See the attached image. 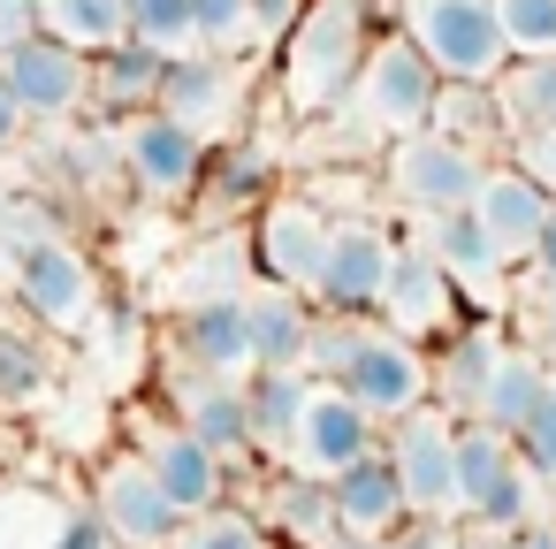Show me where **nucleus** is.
Instances as JSON below:
<instances>
[{
    "label": "nucleus",
    "mask_w": 556,
    "mask_h": 549,
    "mask_svg": "<svg viewBox=\"0 0 556 549\" xmlns=\"http://www.w3.org/2000/svg\"><path fill=\"white\" fill-rule=\"evenodd\" d=\"M260 526H267V541H275V549H328V541H336L328 481H313V473H282V481L267 488Z\"/></svg>",
    "instance_id": "a878e982"
},
{
    "label": "nucleus",
    "mask_w": 556,
    "mask_h": 549,
    "mask_svg": "<svg viewBox=\"0 0 556 549\" xmlns=\"http://www.w3.org/2000/svg\"><path fill=\"white\" fill-rule=\"evenodd\" d=\"M434 92H442V77L419 62V47H412L404 32H389V39L366 47V70H358V85H351V108H358L366 130H381V138H412V130H427Z\"/></svg>",
    "instance_id": "423d86ee"
},
{
    "label": "nucleus",
    "mask_w": 556,
    "mask_h": 549,
    "mask_svg": "<svg viewBox=\"0 0 556 549\" xmlns=\"http://www.w3.org/2000/svg\"><path fill=\"white\" fill-rule=\"evenodd\" d=\"M176 427L199 435L222 465H244V458H252V427H244V389H237V382L184 374V389H176Z\"/></svg>",
    "instance_id": "4be33fe9"
},
{
    "label": "nucleus",
    "mask_w": 556,
    "mask_h": 549,
    "mask_svg": "<svg viewBox=\"0 0 556 549\" xmlns=\"http://www.w3.org/2000/svg\"><path fill=\"white\" fill-rule=\"evenodd\" d=\"M0 77H9L16 108L31 123H70L77 108H92V54H77V47L47 39V32L0 54Z\"/></svg>",
    "instance_id": "ddd939ff"
},
{
    "label": "nucleus",
    "mask_w": 556,
    "mask_h": 549,
    "mask_svg": "<svg viewBox=\"0 0 556 549\" xmlns=\"http://www.w3.org/2000/svg\"><path fill=\"white\" fill-rule=\"evenodd\" d=\"M495 100H503L510 138H518V130H548V123H556V54H541V62H510V70L495 77Z\"/></svg>",
    "instance_id": "2f4dec72"
},
{
    "label": "nucleus",
    "mask_w": 556,
    "mask_h": 549,
    "mask_svg": "<svg viewBox=\"0 0 556 549\" xmlns=\"http://www.w3.org/2000/svg\"><path fill=\"white\" fill-rule=\"evenodd\" d=\"M427 130H442V138H457V146H472V153H488L495 138L510 146V123H503L495 85H442V92H434Z\"/></svg>",
    "instance_id": "c756f323"
},
{
    "label": "nucleus",
    "mask_w": 556,
    "mask_h": 549,
    "mask_svg": "<svg viewBox=\"0 0 556 549\" xmlns=\"http://www.w3.org/2000/svg\"><path fill=\"white\" fill-rule=\"evenodd\" d=\"M526 267H533V275H541V283L556 290V214H548V229L533 237V252H526Z\"/></svg>",
    "instance_id": "49530a36"
},
{
    "label": "nucleus",
    "mask_w": 556,
    "mask_h": 549,
    "mask_svg": "<svg viewBox=\"0 0 556 549\" xmlns=\"http://www.w3.org/2000/svg\"><path fill=\"white\" fill-rule=\"evenodd\" d=\"M381 450L404 481L412 519H457V420L442 404H419L396 427H381Z\"/></svg>",
    "instance_id": "1a4fd4ad"
},
{
    "label": "nucleus",
    "mask_w": 556,
    "mask_h": 549,
    "mask_svg": "<svg viewBox=\"0 0 556 549\" xmlns=\"http://www.w3.org/2000/svg\"><path fill=\"white\" fill-rule=\"evenodd\" d=\"M374 313H381V328H396L404 344H419V336H450V328H457V283H450L419 245H404Z\"/></svg>",
    "instance_id": "a211bd4d"
},
{
    "label": "nucleus",
    "mask_w": 556,
    "mask_h": 549,
    "mask_svg": "<svg viewBox=\"0 0 556 549\" xmlns=\"http://www.w3.org/2000/svg\"><path fill=\"white\" fill-rule=\"evenodd\" d=\"M548 214H556V199H548L526 169L488 161V176H480V191H472V222L495 237V252H503V260H526V252H533V237L548 229Z\"/></svg>",
    "instance_id": "6ab92c4d"
},
{
    "label": "nucleus",
    "mask_w": 556,
    "mask_h": 549,
    "mask_svg": "<svg viewBox=\"0 0 556 549\" xmlns=\"http://www.w3.org/2000/svg\"><path fill=\"white\" fill-rule=\"evenodd\" d=\"M510 450H518V465H526L533 481H548V488H556V374H548V389H541L533 420L510 435Z\"/></svg>",
    "instance_id": "e433bc0d"
},
{
    "label": "nucleus",
    "mask_w": 556,
    "mask_h": 549,
    "mask_svg": "<svg viewBox=\"0 0 556 549\" xmlns=\"http://www.w3.org/2000/svg\"><path fill=\"white\" fill-rule=\"evenodd\" d=\"M533 503H541V481L518 465V450L495 427L457 420V511L472 526H488V534H510V526L541 519Z\"/></svg>",
    "instance_id": "20e7f679"
},
{
    "label": "nucleus",
    "mask_w": 556,
    "mask_h": 549,
    "mask_svg": "<svg viewBox=\"0 0 556 549\" xmlns=\"http://www.w3.org/2000/svg\"><path fill=\"white\" fill-rule=\"evenodd\" d=\"M237 389H244L252 458H290V435H298V412L313 397V374H298V366H252Z\"/></svg>",
    "instance_id": "5701e85b"
},
{
    "label": "nucleus",
    "mask_w": 556,
    "mask_h": 549,
    "mask_svg": "<svg viewBox=\"0 0 556 549\" xmlns=\"http://www.w3.org/2000/svg\"><path fill=\"white\" fill-rule=\"evenodd\" d=\"M457 549H503V534H488V526L465 519V526H457Z\"/></svg>",
    "instance_id": "09e8293b"
},
{
    "label": "nucleus",
    "mask_w": 556,
    "mask_h": 549,
    "mask_svg": "<svg viewBox=\"0 0 556 549\" xmlns=\"http://www.w3.org/2000/svg\"><path fill=\"white\" fill-rule=\"evenodd\" d=\"M92 519L115 534V549H176V534L191 526V519L161 496V481L146 473L138 450H115V458L92 473Z\"/></svg>",
    "instance_id": "9b49d317"
},
{
    "label": "nucleus",
    "mask_w": 556,
    "mask_h": 549,
    "mask_svg": "<svg viewBox=\"0 0 556 549\" xmlns=\"http://www.w3.org/2000/svg\"><path fill=\"white\" fill-rule=\"evenodd\" d=\"M9 290H16V305H24L39 328H54V336H77V328L100 313V275H92V260H85L62 229H31V237L16 245Z\"/></svg>",
    "instance_id": "7ed1b4c3"
},
{
    "label": "nucleus",
    "mask_w": 556,
    "mask_h": 549,
    "mask_svg": "<svg viewBox=\"0 0 556 549\" xmlns=\"http://www.w3.org/2000/svg\"><path fill=\"white\" fill-rule=\"evenodd\" d=\"M191 47L237 62L252 47V0H191Z\"/></svg>",
    "instance_id": "473e14b6"
},
{
    "label": "nucleus",
    "mask_w": 556,
    "mask_h": 549,
    "mask_svg": "<svg viewBox=\"0 0 556 549\" xmlns=\"http://www.w3.org/2000/svg\"><path fill=\"white\" fill-rule=\"evenodd\" d=\"M503 351H510V344H503L495 321H457L450 336H434V351H427L434 404H442L450 420H472V404H480V389H488V374H495Z\"/></svg>",
    "instance_id": "aec40b11"
},
{
    "label": "nucleus",
    "mask_w": 556,
    "mask_h": 549,
    "mask_svg": "<svg viewBox=\"0 0 556 549\" xmlns=\"http://www.w3.org/2000/svg\"><path fill=\"white\" fill-rule=\"evenodd\" d=\"M237 100H244V70L229 62V54H199V47H184V54H168L161 62V115L168 123H191L199 138L214 130V123H229L237 115Z\"/></svg>",
    "instance_id": "f3484780"
},
{
    "label": "nucleus",
    "mask_w": 556,
    "mask_h": 549,
    "mask_svg": "<svg viewBox=\"0 0 556 549\" xmlns=\"http://www.w3.org/2000/svg\"><path fill=\"white\" fill-rule=\"evenodd\" d=\"M503 549H556V519H526V526H510Z\"/></svg>",
    "instance_id": "de8ad7c7"
},
{
    "label": "nucleus",
    "mask_w": 556,
    "mask_h": 549,
    "mask_svg": "<svg viewBox=\"0 0 556 549\" xmlns=\"http://www.w3.org/2000/svg\"><path fill=\"white\" fill-rule=\"evenodd\" d=\"M396 229L374 222V214H351L328 229V252H320V275H313V313H374L381 290H389V267H396Z\"/></svg>",
    "instance_id": "6e6552de"
},
{
    "label": "nucleus",
    "mask_w": 556,
    "mask_h": 549,
    "mask_svg": "<svg viewBox=\"0 0 556 549\" xmlns=\"http://www.w3.org/2000/svg\"><path fill=\"white\" fill-rule=\"evenodd\" d=\"M419 252H427V260H434V267L457 283V290H465V283L480 290V283H495V275L510 267V260L495 252V237L472 222V207H457V214H434V222H427V237H419Z\"/></svg>",
    "instance_id": "bb28decb"
},
{
    "label": "nucleus",
    "mask_w": 556,
    "mask_h": 549,
    "mask_svg": "<svg viewBox=\"0 0 556 549\" xmlns=\"http://www.w3.org/2000/svg\"><path fill=\"white\" fill-rule=\"evenodd\" d=\"M47 389V351L31 336H0V404H24Z\"/></svg>",
    "instance_id": "4c0bfd02"
},
{
    "label": "nucleus",
    "mask_w": 556,
    "mask_h": 549,
    "mask_svg": "<svg viewBox=\"0 0 556 549\" xmlns=\"http://www.w3.org/2000/svg\"><path fill=\"white\" fill-rule=\"evenodd\" d=\"M313 298L298 290H252L244 298V328H252V366H298L305 374V351H313Z\"/></svg>",
    "instance_id": "b1692460"
},
{
    "label": "nucleus",
    "mask_w": 556,
    "mask_h": 549,
    "mask_svg": "<svg viewBox=\"0 0 556 549\" xmlns=\"http://www.w3.org/2000/svg\"><path fill=\"white\" fill-rule=\"evenodd\" d=\"M115 153H123V184H138L146 199H191L199 184H206V161H214V146L191 130V123H168L161 108H146V115H130L123 130H115Z\"/></svg>",
    "instance_id": "9d476101"
},
{
    "label": "nucleus",
    "mask_w": 556,
    "mask_h": 549,
    "mask_svg": "<svg viewBox=\"0 0 556 549\" xmlns=\"http://www.w3.org/2000/svg\"><path fill=\"white\" fill-rule=\"evenodd\" d=\"M267 184H275L267 146H252V138H244V146H222V153L206 161V184H199V191H206V207H214V214H237V207H267V199H275Z\"/></svg>",
    "instance_id": "7c9ffc66"
},
{
    "label": "nucleus",
    "mask_w": 556,
    "mask_h": 549,
    "mask_svg": "<svg viewBox=\"0 0 556 549\" xmlns=\"http://www.w3.org/2000/svg\"><path fill=\"white\" fill-rule=\"evenodd\" d=\"M495 24H503L510 62H541V54H556V0H495Z\"/></svg>",
    "instance_id": "72a5a7b5"
},
{
    "label": "nucleus",
    "mask_w": 556,
    "mask_h": 549,
    "mask_svg": "<svg viewBox=\"0 0 556 549\" xmlns=\"http://www.w3.org/2000/svg\"><path fill=\"white\" fill-rule=\"evenodd\" d=\"M39 39V0H0V54Z\"/></svg>",
    "instance_id": "37998d69"
},
{
    "label": "nucleus",
    "mask_w": 556,
    "mask_h": 549,
    "mask_svg": "<svg viewBox=\"0 0 556 549\" xmlns=\"http://www.w3.org/2000/svg\"><path fill=\"white\" fill-rule=\"evenodd\" d=\"M328 229H336V214H320L305 191H275L260 207V222H252V267L267 275V290H298L305 298L313 275H320Z\"/></svg>",
    "instance_id": "f8f14e48"
},
{
    "label": "nucleus",
    "mask_w": 556,
    "mask_h": 549,
    "mask_svg": "<svg viewBox=\"0 0 556 549\" xmlns=\"http://www.w3.org/2000/svg\"><path fill=\"white\" fill-rule=\"evenodd\" d=\"M381 549H457V526L450 519H404Z\"/></svg>",
    "instance_id": "79ce46f5"
},
{
    "label": "nucleus",
    "mask_w": 556,
    "mask_h": 549,
    "mask_svg": "<svg viewBox=\"0 0 556 549\" xmlns=\"http://www.w3.org/2000/svg\"><path fill=\"white\" fill-rule=\"evenodd\" d=\"M138 458H146V473L161 481V496H168L184 519H206V511L229 503V465H222L199 435H184L176 420H168V427H146V435H138Z\"/></svg>",
    "instance_id": "dca6fc26"
},
{
    "label": "nucleus",
    "mask_w": 556,
    "mask_h": 549,
    "mask_svg": "<svg viewBox=\"0 0 556 549\" xmlns=\"http://www.w3.org/2000/svg\"><path fill=\"white\" fill-rule=\"evenodd\" d=\"M541 389H548V366H541V351H503L495 359V374H488V389H480V404H472V420L480 427H495L503 442L533 420V404H541Z\"/></svg>",
    "instance_id": "cd10ccee"
},
{
    "label": "nucleus",
    "mask_w": 556,
    "mask_h": 549,
    "mask_svg": "<svg viewBox=\"0 0 556 549\" xmlns=\"http://www.w3.org/2000/svg\"><path fill=\"white\" fill-rule=\"evenodd\" d=\"M533 351H541V366H556V290L533 305Z\"/></svg>",
    "instance_id": "a18cd8bd"
},
{
    "label": "nucleus",
    "mask_w": 556,
    "mask_h": 549,
    "mask_svg": "<svg viewBox=\"0 0 556 549\" xmlns=\"http://www.w3.org/2000/svg\"><path fill=\"white\" fill-rule=\"evenodd\" d=\"M47 549H115V534H108V526L92 519V503H85V511H70V519L47 534Z\"/></svg>",
    "instance_id": "a19ab883"
},
{
    "label": "nucleus",
    "mask_w": 556,
    "mask_h": 549,
    "mask_svg": "<svg viewBox=\"0 0 556 549\" xmlns=\"http://www.w3.org/2000/svg\"><path fill=\"white\" fill-rule=\"evenodd\" d=\"M328 549H381V541H358V534H336Z\"/></svg>",
    "instance_id": "8fccbe9b"
},
{
    "label": "nucleus",
    "mask_w": 556,
    "mask_h": 549,
    "mask_svg": "<svg viewBox=\"0 0 556 549\" xmlns=\"http://www.w3.org/2000/svg\"><path fill=\"white\" fill-rule=\"evenodd\" d=\"M374 450H381V420H366L336 382H313V397L298 412V435H290V465L313 473V481H336L343 465H358Z\"/></svg>",
    "instance_id": "4468645a"
},
{
    "label": "nucleus",
    "mask_w": 556,
    "mask_h": 549,
    "mask_svg": "<svg viewBox=\"0 0 556 549\" xmlns=\"http://www.w3.org/2000/svg\"><path fill=\"white\" fill-rule=\"evenodd\" d=\"M328 503H336V534H358V541H389V534L412 519V503H404V481H396L389 450H374V458L343 465V473L328 481Z\"/></svg>",
    "instance_id": "412c9836"
},
{
    "label": "nucleus",
    "mask_w": 556,
    "mask_h": 549,
    "mask_svg": "<svg viewBox=\"0 0 556 549\" xmlns=\"http://www.w3.org/2000/svg\"><path fill=\"white\" fill-rule=\"evenodd\" d=\"M161 62H168V54H153V47H138V39H115L108 54H92V108H100L108 123L146 115V108L161 100Z\"/></svg>",
    "instance_id": "393cba45"
},
{
    "label": "nucleus",
    "mask_w": 556,
    "mask_h": 549,
    "mask_svg": "<svg viewBox=\"0 0 556 549\" xmlns=\"http://www.w3.org/2000/svg\"><path fill=\"white\" fill-rule=\"evenodd\" d=\"M24 130H31V115L16 108V92H9V77H0V153H16V146H24Z\"/></svg>",
    "instance_id": "c03bdc74"
},
{
    "label": "nucleus",
    "mask_w": 556,
    "mask_h": 549,
    "mask_svg": "<svg viewBox=\"0 0 556 549\" xmlns=\"http://www.w3.org/2000/svg\"><path fill=\"white\" fill-rule=\"evenodd\" d=\"M366 9L374 0H313V9L298 16V32L282 39V100L298 115H328L351 100L358 70H366Z\"/></svg>",
    "instance_id": "f257e3e1"
},
{
    "label": "nucleus",
    "mask_w": 556,
    "mask_h": 549,
    "mask_svg": "<svg viewBox=\"0 0 556 549\" xmlns=\"http://www.w3.org/2000/svg\"><path fill=\"white\" fill-rule=\"evenodd\" d=\"M39 32L77 54H108L115 39H130V0H39Z\"/></svg>",
    "instance_id": "c85d7f7f"
},
{
    "label": "nucleus",
    "mask_w": 556,
    "mask_h": 549,
    "mask_svg": "<svg viewBox=\"0 0 556 549\" xmlns=\"http://www.w3.org/2000/svg\"><path fill=\"white\" fill-rule=\"evenodd\" d=\"M130 39L153 54H184L191 47V0H130Z\"/></svg>",
    "instance_id": "c9c22d12"
},
{
    "label": "nucleus",
    "mask_w": 556,
    "mask_h": 549,
    "mask_svg": "<svg viewBox=\"0 0 556 549\" xmlns=\"http://www.w3.org/2000/svg\"><path fill=\"white\" fill-rule=\"evenodd\" d=\"M176 549H275V541H267L260 511H237V503H222V511L191 519V526L176 534Z\"/></svg>",
    "instance_id": "f704fd0d"
},
{
    "label": "nucleus",
    "mask_w": 556,
    "mask_h": 549,
    "mask_svg": "<svg viewBox=\"0 0 556 549\" xmlns=\"http://www.w3.org/2000/svg\"><path fill=\"white\" fill-rule=\"evenodd\" d=\"M184 374H214V382H244L252 374V328H244V298L237 290H214V298H191L168 328Z\"/></svg>",
    "instance_id": "2eb2a0df"
},
{
    "label": "nucleus",
    "mask_w": 556,
    "mask_h": 549,
    "mask_svg": "<svg viewBox=\"0 0 556 549\" xmlns=\"http://www.w3.org/2000/svg\"><path fill=\"white\" fill-rule=\"evenodd\" d=\"M510 169H526V176L556 199V123H548V130H518V138H510Z\"/></svg>",
    "instance_id": "58836bf2"
},
{
    "label": "nucleus",
    "mask_w": 556,
    "mask_h": 549,
    "mask_svg": "<svg viewBox=\"0 0 556 549\" xmlns=\"http://www.w3.org/2000/svg\"><path fill=\"white\" fill-rule=\"evenodd\" d=\"M396 16H404V39L419 47V62L442 85H495L510 70L495 0H396Z\"/></svg>",
    "instance_id": "f03ea898"
},
{
    "label": "nucleus",
    "mask_w": 556,
    "mask_h": 549,
    "mask_svg": "<svg viewBox=\"0 0 556 549\" xmlns=\"http://www.w3.org/2000/svg\"><path fill=\"white\" fill-rule=\"evenodd\" d=\"M336 389L366 412V420H381V427H396L404 412H419V404H434V374H427V344H404L396 328H381V321H366V336H358V351L343 359V374H336Z\"/></svg>",
    "instance_id": "39448f33"
},
{
    "label": "nucleus",
    "mask_w": 556,
    "mask_h": 549,
    "mask_svg": "<svg viewBox=\"0 0 556 549\" xmlns=\"http://www.w3.org/2000/svg\"><path fill=\"white\" fill-rule=\"evenodd\" d=\"M480 176H488V153H472V146L442 138V130H412V138H389V191H396V199H404V207H412L419 222L472 207Z\"/></svg>",
    "instance_id": "0eeeda50"
},
{
    "label": "nucleus",
    "mask_w": 556,
    "mask_h": 549,
    "mask_svg": "<svg viewBox=\"0 0 556 549\" xmlns=\"http://www.w3.org/2000/svg\"><path fill=\"white\" fill-rule=\"evenodd\" d=\"M313 0H252V47H282Z\"/></svg>",
    "instance_id": "ea45409f"
}]
</instances>
